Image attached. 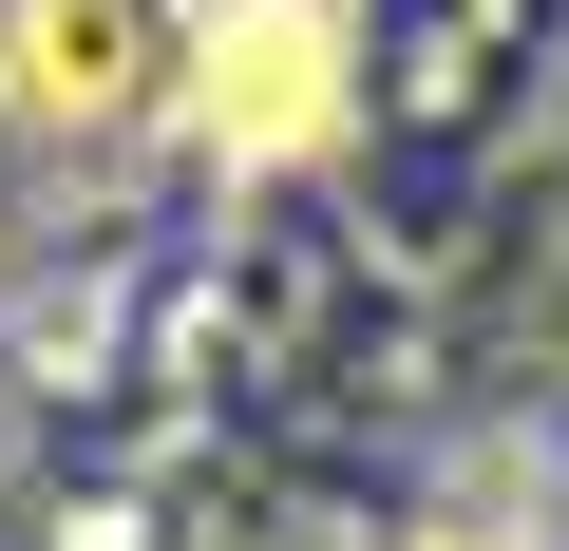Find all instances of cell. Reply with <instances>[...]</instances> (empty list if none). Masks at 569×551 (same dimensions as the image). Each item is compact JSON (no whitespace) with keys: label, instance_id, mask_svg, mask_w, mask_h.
<instances>
[{"label":"cell","instance_id":"6da1fadb","mask_svg":"<svg viewBox=\"0 0 569 551\" xmlns=\"http://www.w3.org/2000/svg\"><path fill=\"white\" fill-rule=\"evenodd\" d=\"M152 115L209 171H305L361 115V0H152Z\"/></svg>","mask_w":569,"mask_h":551},{"label":"cell","instance_id":"7a4b0ae2","mask_svg":"<svg viewBox=\"0 0 569 551\" xmlns=\"http://www.w3.org/2000/svg\"><path fill=\"white\" fill-rule=\"evenodd\" d=\"M152 0H0V134H133Z\"/></svg>","mask_w":569,"mask_h":551},{"label":"cell","instance_id":"3957f363","mask_svg":"<svg viewBox=\"0 0 569 551\" xmlns=\"http://www.w3.org/2000/svg\"><path fill=\"white\" fill-rule=\"evenodd\" d=\"M418 551H531V532H512V513H437Z\"/></svg>","mask_w":569,"mask_h":551}]
</instances>
